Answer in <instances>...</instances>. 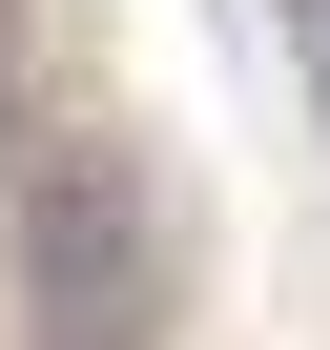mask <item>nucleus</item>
Instances as JSON below:
<instances>
[{
	"mask_svg": "<svg viewBox=\"0 0 330 350\" xmlns=\"http://www.w3.org/2000/svg\"><path fill=\"white\" fill-rule=\"evenodd\" d=\"M0 288H21V350H165V309H186L165 165L124 124H42L0 165Z\"/></svg>",
	"mask_w": 330,
	"mask_h": 350,
	"instance_id": "obj_1",
	"label": "nucleus"
},
{
	"mask_svg": "<svg viewBox=\"0 0 330 350\" xmlns=\"http://www.w3.org/2000/svg\"><path fill=\"white\" fill-rule=\"evenodd\" d=\"M42 144V103H21V0H0V165Z\"/></svg>",
	"mask_w": 330,
	"mask_h": 350,
	"instance_id": "obj_2",
	"label": "nucleus"
}]
</instances>
